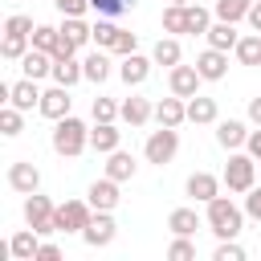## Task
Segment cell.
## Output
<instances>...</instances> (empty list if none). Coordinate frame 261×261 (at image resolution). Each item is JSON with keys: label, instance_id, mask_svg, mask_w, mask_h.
Listing matches in <instances>:
<instances>
[{"label": "cell", "instance_id": "obj_1", "mask_svg": "<svg viewBox=\"0 0 261 261\" xmlns=\"http://www.w3.org/2000/svg\"><path fill=\"white\" fill-rule=\"evenodd\" d=\"M204 224L216 232V241L241 237V228H245V208H237L228 196H212V200L204 204Z\"/></svg>", "mask_w": 261, "mask_h": 261}, {"label": "cell", "instance_id": "obj_2", "mask_svg": "<svg viewBox=\"0 0 261 261\" xmlns=\"http://www.w3.org/2000/svg\"><path fill=\"white\" fill-rule=\"evenodd\" d=\"M49 143H53V151H57L61 159H77V155L90 147V126H86L82 118L65 114V118H57V122H53Z\"/></svg>", "mask_w": 261, "mask_h": 261}, {"label": "cell", "instance_id": "obj_3", "mask_svg": "<svg viewBox=\"0 0 261 261\" xmlns=\"http://www.w3.org/2000/svg\"><path fill=\"white\" fill-rule=\"evenodd\" d=\"M224 188L228 192H237V196H245L253 184H257V159L249 155V151H228V163H224Z\"/></svg>", "mask_w": 261, "mask_h": 261}, {"label": "cell", "instance_id": "obj_4", "mask_svg": "<svg viewBox=\"0 0 261 261\" xmlns=\"http://www.w3.org/2000/svg\"><path fill=\"white\" fill-rule=\"evenodd\" d=\"M175 151H179V126H159V130H151L147 143H143V159H147V163H159V167L171 163Z\"/></svg>", "mask_w": 261, "mask_h": 261}, {"label": "cell", "instance_id": "obj_5", "mask_svg": "<svg viewBox=\"0 0 261 261\" xmlns=\"http://www.w3.org/2000/svg\"><path fill=\"white\" fill-rule=\"evenodd\" d=\"M94 220V204L90 200H65V204H57V212H53V232H77L82 237V228Z\"/></svg>", "mask_w": 261, "mask_h": 261}, {"label": "cell", "instance_id": "obj_6", "mask_svg": "<svg viewBox=\"0 0 261 261\" xmlns=\"http://www.w3.org/2000/svg\"><path fill=\"white\" fill-rule=\"evenodd\" d=\"M53 212H57V204H53L49 196H41V192H29V196H24V224L37 228L41 237L53 232Z\"/></svg>", "mask_w": 261, "mask_h": 261}, {"label": "cell", "instance_id": "obj_7", "mask_svg": "<svg viewBox=\"0 0 261 261\" xmlns=\"http://www.w3.org/2000/svg\"><path fill=\"white\" fill-rule=\"evenodd\" d=\"M200 86H204V77H200L196 65H184V61H179V65L167 69V90H171V94H179V98H196Z\"/></svg>", "mask_w": 261, "mask_h": 261}, {"label": "cell", "instance_id": "obj_8", "mask_svg": "<svg viewBox=\"0 0 261 261\" xmlns=\"http://www.w3.org/2000/svg\"><path fill=\"white\" fill-rule=\"evenodd\" d=\"M118 237V224H114V212H94V220L82 228V241L90 249H106L110 241Z\"/></svg>", "mask_w": 261, "mask_h": 261}, {"label": "cell", "instance_id": "obj_9", "mask_svg": "<svg viewBox=\"0 0 261 261\" xmlns=\"http://www.w3.org/2000/svg\"><path fill=\"white\" fill-rule=\"evenodd\" d=\"M37 110H41V114H45L49 122H57V118H65V114L73 110V98H69V86H57V82H53V86H49V90L41 94V106H37Z\"/></svg>", "mask_w": 261, "mask_h": 261}, {"label": "cell", "instance_id": "obj_10", "mask_svg": "<svg viewBox=\"0 0 261 261\" xmlns=\"http://www.w3.org/2000/svg\"><path fill=\"white\" fill-rule=\"evenodd\" d=\"M86 200L94 204V212H114L118 208V179H110V175H102V179H94L90 188H86Z\"/></svg>", "mask_w": 261, "mask_h": 261}, {"label": "cell", "instance_id": "obj_11", "mask_svg": "<svg viewBox=\"0 0 261 261\" xmlns=\"http://www.w3.org/2000/svg\"><path fill=\"white\" fill-rule=\"evenodd\" d=\"M8 188H12V192H20V196H29V192H41V171H37V163H29V159H16V163L8 167Z\"/></svg>", "mask_w": 261, "mask_h": 261}, {"label": "cell", "instance_id": "obj_12", "mask_svg": "<svg viewBox=\"0 0 261 261\" xmlns=\"http://www.w3.org/2000/svg\"><path fill=\"white\" fill-rule=\"evenodd\" d=\"M41 94H45V90H41L33 77H20V82H12V86H8V106H16V110H24V114H29V110H37V106H41Z\"/></svg>", "mask_w": 261, "mask_h": 261}, {"label": "cell", "instance_id": "obj_13", "mask_svg": "<svg viewBox=\"0 0 261 261\" xmlns=\"http://www.w3.org/2000/svg\"><path fill=\"white\" fill-rule=\"evenodd\" d=\"M216 143H220L224 151H245V143H249V122H241V118H220V122H216Z\"/></svg>", "mask_w": 261, "mask_h": 261}, {"label": "cell", "instance_id": "obj_14", "mask_svg": "<svg viewBox=\"0 0 261 261\" xmlns=\"http://www.w3.org/2000/svg\"><path fill=\"white\" fill-rule=\"evenodd\" d=\"M220 184H224V179H220V175H212V171H192V175H188V184H184V192H188L196 204H208L212 196H220Z\"/></svg>", "mask_w": 261, "mask_h": 261}, {"label": "cell", "instance_id": "obj_15", "mask_svg": "<svg viewBox=\"0 0 261 261\" xmlns=\"http://www.w3.org/2000/svg\"><path fill=\"white\" fill-rule=\"evenodd\" d=\"M151 65H155V57H143V53H126V57L118 61V77H122L126 86H143V82L151 77Z\"/></svg>", "mask_w": 261, "mask_h": 261}, {"label": "cell", "instance_id": "obj_16", "mask_svg": "<svg viewBox=\"0 0 261 261\" xmlns=\"http://www.w3.org/2000/svg\"><path fill=\"white\" fill-rule=\"evenodd\" d=\"M155 122L159 126H184L188 122V98H179V94L159 98L155 102Z\"/></svg>", "mask_w": 261, "mask_h": 261}, {"label": "cell", "instance_id": "obj_17", "mask_svg": "<svg viewBox=\"0 0 261 261\" xmlns=\"http://www.w3.org/2000/svg\"><path fill=\"white\" fill-rule=\"evenodd\" d=\"M37 249H41V232L37 228H20L8 237V257L12 261H37Z\"/></svg>", "mask_w": 261, "mask_h": 261}, {"label": "cell", "instance_id": "obj_18", "mask_svg": "<svg viewBox=\"0 0 261 261\" xmlns=\"http://www.w3.org/2000/svg\"><path fill=\"white\" fill-rule=\"evenodd\" d=\"M196 69H200V77H204V82H220V77L228 73V53L208 45V49L196 57Z\"/></svg>", "mask_w": 261, "mask_h": 261}, {"label": "cell", "instance_id": "obj_19", "mask_svg": "<svg viewBox=\"0 0 261 261\" xmlns=\"http://www.w3.org/2000/svg\"><path fill=\"white\" fill-rule=\"evenodd\" d=\"M118 118H122L126 126H147V122L155 118V106H151V98H139V94H130V98H122V110H118Z\"/></svg>", "mask_w": 261, "mask_h": 261}, {"label": "cell", "instance_id": "obj_20", "mask_svg": "<svg viewBox=\"0 0 261 261\" xmlns=\"http://www.w3.org/2000/svg\"><path fill=\"white\" fill-rule=\"evenodd\" d=\"M188 122H196V126H216V122H220L216 98H204V94L188 98Z\"/></svg>", "mask_w": 261, "mask_h": 261}, {"label": "cell", "instance_id": "obj_21", "mask_svg": "<svg viewBox=\"0 0 261 261\" xmlns=\"http://www.w3.org/2000/svg\"><path fill=\"white\" fill-rule=\"evenodd\" d=\"M90 147H94L98 155H110V151L122 147V130H118L114 122H94V126H90Z\"/></svg>", "mask_w": 261, "mask_h": 261}, {"label": "cell", "instance_id": "obj_22", "mask_svg": "<svg viewBox=\"0 0 261 261\" xmlns=\"http://www.w3.org/2000/svg\"><path fill=\"white\" fill-rule=\"evenodd\" d=\"M20 73L33 77V82L53 77V53H45V49H29V53L20 57Z\"/></svg>", "mask_w": 261, "mask_h": 261}, {"label": "cell", "instance_id": "obj_23", "mask_svg": "<svg viewBox=\"0 0 261 261\" xmlns=\"http://www.w3.org/2000/svg\"><path fill=\"white\" fill-rule=\"evenodd\" d=\"M135 171H139V163H135V155L130 151H110L106 155V175L110 179H118V184H126V179H135Z\"/></svg>", "mask_w": 261, "mask_h": 261}, {"label": "cell", "instance_id": "obj_24", "mask_svg": "<svg viewBox=\"0 0 261 261\" xmlns=\"http://www.w3.org/2000/svg\"><path fill=\"white\" fill-rule=\"evenodd\" d=\"M204 37H208V45H212V49H224V53H232V49H237V41H241V33H237V24H232V20H212V29H208Z\"/></svg>", "mask_w": 261, "mask_h": 261}, {"label": "cell", "instance_id": "obj_25", "mask_svg": "<svg viewBox=\"0 0 261 261\" xmlns=\"http://www.w3.org/2000/svg\"><path fill=\"white\" fill-rule=\"evenodd\" d=\"M53 82L57 86H77V82H86V69H82V61L77 57H53Z\"/></svg>", "mask_w": 261, "mask_h": 261}, {"label": "cell", "instance_id": "obj_26", "mask_svg": "<svg viewBox=\"0 0 261 261\" xmlns=\"http://www.w3.org/2000/svg\"><path fill=\"white\" fill-rule=\"evenodd\" d=\"M200 224H204V216H200L196 208H171V216H167V228H171L175 237H196Z\"/></svg>", "mask_w": 261, "mask_h": 261}, {"label": "cell", "instance_id": "obj_27", "mask_svg": "<svg viewBox=\"0 0 261 261\" xmlns=\"http://www.w3.org/2000/svg\"><path fill=\"white\" fill-rule=\"evenodd\" d=\"M57 29H61V37H65L73 49H82V45H90V41H94V24H86L82 16H65Z\"/></svg>", "mask_w": 261, "mask_h": 261}, {"label": "cell", "instance_id": "obj_28", "mask_svg": "<svg viewBox=\"0 0 261 261\" xmlns=\"http://www.w3.org/2000/svg\"><path fill=\"white\" fill-rule=\"evenodd\" d=\"M151 57H155V65H179L184 61V49H179V37H171V33H163L159 41H155V49H151Z\"/></svg>", "mask_w": 261, "mask_h": 261}, {"label": "cell", "instance_id": "obj_29", "mask_svg": "<svg viewBox=\"0 0 261 261\" xmlns=\"http://www.w3.org/2000/svg\"><path fill=\"white\" fill-rule=\"evenodd\" d=\"M29 49H33V37H24V33H4V41H0V57L4 61H20Z\"/></svg>", "mask_w": 261, "mask_h": 261}, {"label": "cell", "instance_id": "obj_30", "mask_svg": "<svg viewBox=\"0 0 261 261\" xmlns=\"http://www.w3.org/2000/svg\"><path fill=\"white\" fill-rule=\"evenodd\" d=\"M82 69H86V82H94V86H102L106 77H110V57L102 53V49H94L86 61H82Z\"/></svg>", "mask_w": 261, "mask_h": 261}, {"label": "cell", "instance_id": "obj_31", "mask_svg": "<svg viewBox=\"0 0 261 261\" xmlns=\"http://www.w3.org/2000/svg\"><path fill=\"white\" fill-rule=\"evenodd\" d=\"M232 57H237L241 65H261V33L241 37V41H237V49H232Z\"/></svg>", "mask_w": 261, "mask_h": 261}, {"label": "cell", "instance_id": "obj_32", "mask_svg": "<svg viewBox=\"0 0 261 261\" xmlns=\"http://www.w3.org/2000/svg\"><path fill=\"white\" fill-rule=\"evenodd\" d=\"M163 33H171V37L188 33V4H167L163 8Z\"/></svg>", "mask_w": 261, "mask_h": 261}, {"label": "cell", "instance_id": "obj_33", "mask_svg": "<svg viewBox=\"0 0 261 261\" xmlns=\"http://www.w3.org/2000/svg\"><path fill=\"white\" fill-rule=\"evenodd\" d=\"M249 8H253V0H216L212 4V12H216V20H245L249 16Z\"/></svg>", "mask_w": 261, "mask_h": 261}, {"label": "cell", "instance_id": "obj_34", "mask_svg": "<svg viewBox=\"0 0 261 261\" xmlns=\"http://www.w3.org/2000/svg\"><path fill=\"white\" fill-rule=\"evenodd\" d=\"M20 130H24V110H16V106L4 102V106H0V135H4V139H16Z\"/></svg>", "mask_w": 261, "mask_h": 261}, {"label": "cell", "instance_id": "obj_35", "mask_svg": "<svg viewBox=\"0 0 261 261\" xmlns=\"http://www.w3.org/2000/svg\"><path fill=\"white\" fill-rule=\"evenodd\" d=\"M212 16H216V12H208L204 4H188V33H192V37H204V33L212 29Z\"/></svg>", "mask_w": 261, "mask_h": 261}, {"label": "cell", "instance_id": "obj_36", "mask_svg": "<svg viewBox=\"0 0 261 261\" xmlns=\"http://www.w3.org/2000/svg\"><path fill=\"white\" fill-rule=\"evenodd\" d=\"M57 45H61V29H57V24H37V29H33V49L57 53Z\"/></svg>", "mask_w": 261, "mask_h": 261}, {"label": "cell", "instance_id": "obj_37", "mask_svg": "<svg viewBox=\"0 0 261 261\" xmlns=\"http://www.w3.org/2000/svg\"><path fill=\"white\" fill-rule=\"evenodd\" d=\"M114 37H118L114 16H98V20H94V45H98V49H110V45H114Z\"/></svg>", "mask_w": 261, "mask_h": 261}, {"label": "cell", "instance_id": "obj_38", "mask_svg": "<svg viewBox=\"0 0 261 261\" xmlns=\"http://www.w3.org/2000/svg\"><path fill=\"white\" fill-rule=\"evenodd\" d=\"M118 110H122V102H114V98H94V106H90L94 122H114Z\"/></svg>", "mask_w": 261, "mask_h": 261}, {"label": "cell", "instance_id": "obj_39", "mask_svg": "<svg viewBox=\"0 0 261 261\" xmlns=\"http://www.w3.org/2000/svg\"><path fill=\"white\" fill-rule=\"evenodd\" d=\"M90 8H94L98 16H122V12L135 8V0H90Z\"/></svg>", "mask_w": 261, "mask_h": 261}, {"label": "cell", "instance_id": "obj_40", "mask_svg": "<svg viewBox=\"0 0 261 261\" xmlns=\"http://www.w3.org/2000/svg\"><path fill=\"white\" fill-rule=\"evenodd\" d=\"M110 53H118V57H126V53H139V33H130V29H118V37H114Z\"/></svg>", "mask_w": 261, "mask_h": 261}, {"label": "cell", "instance_id": "obj_41", "mask_svg": "<svg viewBox=\"0 0 261 261\" xmlns=\"http://www.w3.org/2000/svg\"><path fill=\"white\" fill-rule=\"evenodd\" d=\"M167 257H171V261H192V257H196V241H192V237H175V241L167 245Z\"/></svg>", "mask_w": 261, "mask_h": 261}, {"label": "cell", "instance_id": "obj_42", "mask_svg": "<svg viewBox=\"0 0 261 261\" xmlns=\"http://www.w3.org/2000/svg\"><path fill=\"white\" fill-rule=\"evenodd\" d=\"M216 261H245V249L237 245V237H228V241H220L216 245V253H212Z\"/></svg>", "mask_w": 261, "mask_h": 261}, {"label": "cell", "instance_id": "obj_43", "mask_svg": "<svg viewBox=\"0 0 261 261\" xmlns=\"http://www.w3.org/2000/svg\"><path fill=\"white\" fill-rule=\"evenodd\" d=\"M33 16H24V12H12L8 20H4V33H24V37H33Z\"/></svg>", "mask_w": 261, "mask_h": 261}, {"label": "cell", "instance_id": "obj_44", "mask_svg": "<svg viewBox=\"0 0 261 261\" xmlns=\"http://www.w3.org/2000/svg\"><path fill=\"white\" fill-rule=\"evenodd\" d=\"M53 4L61 16H86V8H90V0H53Z\"/></svg>", "mask_w": 261, "mask_h": 261}, {"label": "cell", "instance_id": "obj_45", "mask_svg": "<svg viewBox=\"0 0 261 261\" xmlns=\"http://www.w3.org/2000/svg\"><path fill=\"white\" fill-rule=\"evenodd\" d=\"M245 216L261 220V188H257V184H253V188L245 192Z\"/></svg>", "mask_w": 261, "mask_h": 261}, {"label": "cell", "instance_id": "obj_46", "mask_svg": "<svg viewBox=\"0 0 261 261\" xmlns=\"http://www.w3.org/2000/svg\"><path fill=\"white\" fill-rule=\"evenodd\" d=\"M61 257V249L53 245V241H41V249H37V261H57Z\"/></svg>", "mask_w": 261, "mask_h": 261}, {"label": "cell", "instance_id": "obj_47", "mask_svg": "<svg viewBox=\"0 0 261 261\" xmlns=\"http://www.w3.org/2000/svg\"><path fill=\"white\" fill-rule=\"evenodd\" d=\"M245 151H249V155L261 163V126H257V130H249V143H245Z\"/></svg>", "mask_w": 261, "mask_h": 261}, {"label": "cell", "instance_id": "obj_48", "mask_svg": "<svg viewBox=\"0 0 261 261\" xmlns=\"http://www.w3.org/2000/svg\"><path fill=\"white\" fill-rule=\"evenodd\" d=\"M249 122H253V126H261V94H257V98H249Z\"/></svg>", "mask_w": 261, "mask_h": 261}, {"label": "cell", "instance_id": "obj_49", "mask_svg": "<svg viewBox=\"0 0 261 261\" xmlns=\"http://www.w3.org/2000/svg\"><path fill=\"white\" fill-rule=\"evenodd\" d=\"M249 24H253V33H261V0H253V8H249V16H245Z\"/></svg>", "mask_w": 261, "mask_h": 261}, {"label": "cell", "instance_id": "obj_50", "mask_svg": "<svg viewBox=\"0 0 261 261\" xmlns=\"http://www.w3.org/2000/svg\"><path fill=\"white\" fill-rule=\"evenodd\" d=\"M171 4H192V0H171Z\"/></svg>", "mask_w": 261, "mask_h": 261}]
</instances>
